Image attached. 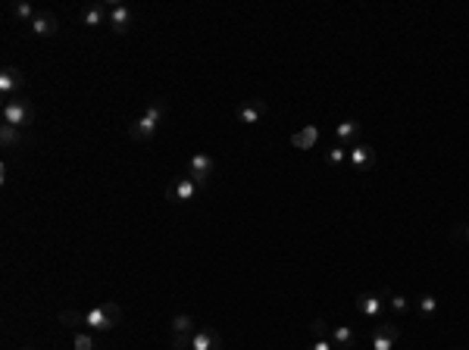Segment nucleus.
<instances>
[{
    "instance_id": "obj_1",
    "label": "nucleus",
    "mask_w": 469,
    "mask_h": 350,
    "mask_svg": "<svg viewBox=\"0 0 469 350\" xmlns=\"http://www.w3.org/2000/svg\"><path fill=\"white\" fill-rule=\"evenodd\" d=\"M163 116H166V103L160 101V97H154V101L144 107V113L129 125V138H132V141H138V144L150 141V138L156 135L160 122H163Z\"/></svg>"
},
{
    "instance_id": "obj_20",
    "label": "nucleus",
    "mask_w": 469,
    "mask_h": 350,
    "mask_svg": "<svg viewBox=\"0 0 469 350\" xmlns=\"http://www.w3.org/2000/svg\"><path fill=\"white\" fill-rule=\"evenodd\" d=\"M10 16H16L19 22H32L38 13H34V10L28 7L25 0H10Z\"/></svg>"
},
{
    "instance_id": "obj_10",
    "label": "nucleus",
    "mask_w": 469,
    "mask_h": 350,
    "mask_svg": "<svg viewBox=\"0 0 469 350\" xmlns=\"http://www.w3.org/2000/svg\"><path fill=\"white\" fill-rule=\"evenodd\" d=\"M235 116H238V122H244V125H257V122L266 116V101H260V97H251V101L238 103Z\"/></svg>"
},
{
    "instance_id": "obj_16",
    "label": "nucleus",
    "mask_w": 469,
    "mask_h": 350,
    "mask_svg": "<svg viewBox=\"0 0 469 350\" xmlns=\"http://www.w3.org/2000/svg\"><path fill=\"white\" fill-rule=\"evenodd\" d=\"M332 344H335V350H354L357 347V331L351 329V325H335Z\"/></svg>"
},
{
    "instance_id": "obj_24",
    "label": "nucleus",
    "mask_w": 469,
    "mask_h": 350,
    "mask_svg": "<svg viewBox=\"0 0 469 350\" xmlns=\"http://www.w3.org/2000/svg\"><path fill=\"white\" fill-rule=\"evenodd\" d=\"M435 310H438V300L432 294H419V313L422 316H435Z\"/></svg>"
},
{
    "instance_id": "obj_15",
    "label": "nucleus",
    "mask_w": 469,
    "mask_h": 350,
    "mask_svg": "<svg viewBox=\"0 0 469 350\" xmlns=\"http://www.w3.org/2000/svg\"><path fill=\"white\" fill-rule=\"evenodd\" d=\"M316 144H320V125H304L291 135V147L298 150H313Z\"/></svg>"
},
{
    "instance_id": "obj_8",
    "label": "nucleus",
    "mask_w": 469,
    "mask_h": 350,
    "mask_svg": "<svg viewBox=\"0 0 469 350\" xmlns=\"http://www.w3.org/2000/svg\"><path fill=\"white\" fill-rule=\"evenodd\" d=\"M28 32H32L34 38H54V34L60 32V19H56L50 10H44V13H38L28 22Z\"/></svg>"
},
{
    "instance_id": "obj_3",
    "label": "nucleus",
    "mask_w": 469,
    "mask_h": 350,
    "mask_svg": "<svg viewBox=\"0 0 469 350\" xmlns=\"http://www.w3.org/2000/svg\"><path fill=\"white\" fill-rule=\"evenodd\" d=\"M0 116H3L7 125L25 128V125H32V119H34V107L25 97H10V101L3 103V110H0Z\"/></svg>"
},
{
    "instance_id": "obj_12",
    "label": "nucleus",
    "mask_w": 469,
    "mask_h": 350,
    "mask_svg": "<svg viewBox=\"0 0 469 350\" xmlns=\"http://www.w3.org/2000/svg\"><path fill=\"white\" fill-rule=\"evenodd\" d=\"M385 294H373V291H363V294H357V310L363 313V316L369 319H379L382 316V307H385V300H382Z\"/></svg>"
},
{
    "instance_id": "obj_30",
    "label": "nucleus",
    "mask_w": 469,
    "mask_h": 350,
    "mask_svg": "<svg viewBox=\"0 0 469 350\" xmlns=\"http://www.w3.org/2000/svg\"><path fill=\"white\" fill-rule=\"evenodd\" d=\"M169 350H172V347H169Z\"/></svg>"
},
{
    "instance_id": "obj_2",
    "label": "nucleus",
    "mask_w": 469,
    "mask_h": 350,
    "mask_svg": "<svg viewBox=\"0 0 469 350\" xmlns=\"http://www.w3.org/2000/svg\"><path fill=\"white\" fill-rule=\"evenodd\" d=\"M123 319V310H119V303H101L94 310L85 313V325L94 331H113Z\"/></svg>"
},
{
    "instance_id": "obj_28",
    "label": "nucleus",
    "mask_w": 469,
    "mask_h": 350,
    "mask_svg": "<svg viewBox=\"0 0 469 350\" xmlns=\"http://www.w3.org/2000/svg\"><path fill=\"white\" fill-rule=\"evenodd\" d=\"M310 350H335V344L329 341V338H320V341H313Z\"/></svg>"
},
{
    "instance_id": "obj_17",
    "label": "nucleus",
    "mask_w": 469,
    "mask_h": 350,
    "mask_svg": "<svg viewBox=\"0 0 469 350\" xmlns=\"http://www.w3.org/2000/svg\"><path fill=\"white\" fill-rule=\"evenodd\" d=\"M335 135H338V141L354 144L357 138L363 135V125H360L357 119H344V122H338V128H335Z\"/></svg>"
},
{
    "instance_id": "obj_9",
    "label": "nucleus",
    "mask_w": 469,
    "mask_h": 350,
    "mask_svg": "<svg viewBox=\"0 0 469 350\" xmlns=\"http://www.w3.org/2000/svg\"><path fill=\"white\" fill-rule=\"evenodd\" d=\"M397 338H401V325L379 322L375 325V331H373V350H391Z\"/></svg>"
},
{
    "instance_id": "obj_13",
    "label": "nucleus",
    "mask_w": 469,
    "mask_h": 350,
    "mask_svg": "<svg viewBox=\"0 0 469 350\" xmlns=\"http://www.w3.org/2000/svg\"><path fill=\"white\" fill-rule=\"evenodd\" d=\"M110 19V3H91L82 10V25L85 28H101Z\"/></svg>"
},
{
    "instance_id": "obj_6",
    "label": "nucleus",
    "mask_w": 469,
    "mask_h": 350,
    "mask_svg": "<svg viewBox=\"0 0 469 350\" xmlns=\"http://www.w3.org/2000/svg\"><path fill=\"white\" fill-rule=\"evenodd\" d=\"M132 22H135V13H132L125 3H110V19H107L110 32H113V34H125L132 28Z\"/></svg>"
},
{
    "instance_id": "obj_14",
    "label": "nucleus",
    "mask_w": 469,
    "mask_h": 350,
    "mask_svg": "<svg viewBox=\"0 0 469 350\" xmlns=\"http://www.w3.org/2000/svg\"><path fill=\"white\" fill-rule=\"evenodd\" d=\"M191 350H222V338L213 329H198L191 335Z\"/></svg>"
},
{
    "instance_id": "obj_19",
    "label": "nucleus",
    "mask_w": 469,
    "mask_h": 350,
    "mask_svg": "<svg viewBox=\"0 0 469 350\" xmlns=\"http://www.w3.org/2000/svg\"><path fill=\"white\" fill-rule=\"evenodd\" d=\"M0 144H3V147H19L22 144V128H16V125H7V122H3V125H0Z\"/></svg>"
},
{
    "instance_id": "obj_26",
    "label": "nucleus",
    "mask_w": 469,
    "mask_h": 350,
    "mask_svg": "<svg viewBox=\"0 0 469 350\" xmlns=\"http://www.w3.org/2000/svg\"><path fill=\"white\" fill-rule=\"evenodd\" d=\"M310 335H313V341L329 338V322H326V319H313V322H310Z\"/></svg>"
},
{
    "instance_id": "obj_4",
    "label": "nucleus",
    "mask_w": 469,
    "mask_h": 350,
    "mask_svg": "<svg viewBox=\"0 0 469 350\" xmlns=\"http://www.w3.org/2000/svg\"><path fill=\"white\" fill-rule=\"evenodd\" d=\"M213 169H216V160H213L210 154H194L188 160V178H194L198 188H207V185H210Z\"/></svg>"
},
{
    "instance_id": "obj_21",
    "label": "nucleus",
    "mask_w": 469,
    "mask_h": 350,
    "mask_svg": "<svg viewBox=\"0 0 469 350\" xmlns=\"http://www.w3.org/2000/svg\"><path fill=\"white\" fill-rule=\"evenodd\" d=\"M388 300V307H391V313H397V316H404V313L410 310V300L404 294H395V291H382Z\"/></svg>"
},
{
    "instance_id": "obj_25",
    "label": "nucleus",
    "mask_w": 469,
    "mask_h": 350,
    "mask_svg": "<svg viewBox=\"0 0 469 350\" xmlns=\"http://www.w3.org/2000/svg\"><path fill=\"white\" fill-rule=\"evenodd\" d=\"M326 160L332 163V166H341V163L347 160V150L341 147V144H335V147H329V150H326Z\"/></svg>"
},
{
    "instance_id": "obj_23",
    "label": "nucleus",
    "mask_w": 469,
    "mask_h": 350,
    "mask_svg": "<svg viewBox=\"0 0 469 350\" xmlns=\"http://www.w3.org/2000/svg\"><path fill=\"white\" fill-rule=\"evenodd\" d=\"M72 347L75 350H94V338L88 331H72Z\"/></svg>"
},
{
    "instance_id": "obj_27",
    "label": "nucleus",
    "mask_w": 469,
    "mask_h": 350,
    "mask_svg": "<svg viewBox=\"0 0 469 350\" xmlns=\"http://www.w3.org/2000/svg\"><path fill=\"white\" fill-rule=\"evenodd\" d=\"M450 238H454V241H463V244H469V223H460V225H454V231H450Z\"/></svg>"
},
{
    "instance_id": "obj_11",
    "label": "nucleus",
    "mask_w": 469,
    "mask_h": 350,
    "mask_svg": "<svg viewBox=\"0 0 469 350\" xmlns=\"http://www.w3.org/2000/svg\"><path fill=\"white\" fill-rule=\"evenodd\" d=\"M347 163L357 169V172H366V169L375 166V150L369 144H357V147L347 150Z\"/></svg>"
},
{
    "instance_id": "obj_7",
    "label": "nucleus",
    "mask_w": 469,
    "mask_h": 350,
    "mask_svg": "<svg viewBox=\"0 0 469 350\" xmlns=\"http://www.w3.org/2000/svg\"><path fill=\"white\" fill-rule=\"evenodd\" d=\"M198 182L194 178H188V175H182V178H176V182L166 188V197H169L172 203H188V200H194V194H198Z\"/></svg>"
},
{
    "instance_id": "obj_29",
    "label": "nucleus",
    "mask_w": 469,
    "mask_h": 350,
    "mask_svg": "<svg viewBox=\"0 0 469 350\" xmlns=\"http://www.w3.org/2000/svg\"><path fill=\"white\" fill-rule=\"evenodd\" d=\"M19 350H34V347H19Z\"/></svg>"
},
{
    "instance_id": "obj_5",
    "label": "nucleus",
    "mask_w": 469,
    "mask_h": 350,
    "mask_svg": "<svg viewBox=\"0 0 469 350\" xmlns=\"http://www.w3.org/2000/svg\"><path fill=\"white\" fill-rule=\"evenodd\" d=\"M25 88V75L19 66H3L0 69V94L7 97H19V91Z\"/></svg>"
},
{
    "instance_id": "obj_22",
    "label": "nucleus",
    "mask_w": 469,
    "mask_h": 350,
    "mask_svg": "<svg viewBox=\"0 0 469 350\" xmlns=\"http://www.w3.org/2000/svg\"><path fill=\"white\" fill-rule=\"evenodd\" d=\"M60 322L66 325V329H79V325H85V313H75V310H63L60 313Z\"/></svg>"
},
{
    "instance_id": "obj_18",
    "label": "nucleus",
    "mask_w": 469,
    "mask_h": 350,
    "mask_svg": "<svg viewBox=\"0 0 469 350\" xmlns=\"http://www.w3.org/2000/svg\"><path fill=\"white\" fill-rule=\"evenodd\" d=\"M169 331H172V335H185V338H188V335H194L198 329H194V319H191L188 313H178V316H172Z\"/></svg>"
}]
</instances>
